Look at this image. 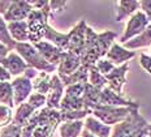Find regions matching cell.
Returning <instances> with one entry per match:
<instances>
[{"mask_svg": "<svg viewBox=\"0 0 151 137\" xmlns=\"http://www.w3.org/2000/svg\"><path fill=\"white\" fill-rule=\"evenodd\" d=\"M149 137H151V133H150V135H149Z\"/></svg>", "mask_w": 151, "mask_h": 137, "instance_id": "cell-44", "label": "cell"}, {"mask_svg": "<svg viewBox=\"0 0 151 137\" xmlns=\"http://www.w3.org/2000/svg\"><path fill=\"white\" fill-rule=\"evenodd\" d=\"M100 93L102 90L96 89L95 86H93L91 84L87 82L85 85V93H83V102H85V107L87 110H91L93 111L94 108L99 104V98H100Z\"/></svg>", "mask_w": 151, "mask_h": 137, "instance_id": "cell-23", "label": "cell"}, {"mask_svg": "<svg viewBox=\"0 0 151 137\" xmlns=\"http://www.w3.org/2000/svg\"><path fill=\"white\" fill-rule=\"evenodd\" d=\"M0 130H1V129H0Z\"/></svg>", "mask_w": 151, "mask_h": 137, "instance_id": "cell-45", "label": "cell"}, {"mask_svg": "<svg viewBox=\"0 0 151 137\" xmlns=\"http://www.w3.org/2000/svg\"><path fill=\"white\" fill-rule=\"evenodd\" d=\"M0 42L3 44H5V46L11 50H14L16 44H17L12 39L11 34H9V31H8V24L4 21L3 16H0Z\"/></svg>", "mask_w": 151, "mask_h": 137, "instance_id": "cell-29", "label": "cell"}, {"mask_svg": "<svg viewBox=\"0 0 151 137\" xmlns=\"http://www.w3.org/2000/svg\"><path fill=\"white\" fill-rule=\"evenodd\" d=\"M85 85L86 84H76L65 88V95L74 98H82L85 93Z\"/></svg>", "mask_w": 151, "mask_h": 137, "instance_id": "cell-33", "label": "cell"}, {"mask_svg": "<svg viewBox=\"0 0 151 137\" xmlns=\"http://www.w3.org/2000/svg\"><path fill=\"white\" fill-rule=\"evenodd\" d=\"M14 50L17 51V54L25 60V63H26L30 68H34V69H37V71L46 72V73H53L55 71H58V67L47 63L46 60L42 58V55L38 52V50L34 47V44H31L29 42L17 43Z\"/></svg>", "mask_w": 151, "mask_h": 137, "instance_id": "cell-3", "label": "cell"}, {"mask_svg": "<svg viewBox=\"0 0 151 137\" xmlns=\"http://www.w3.org/2000/svg\"><path fill=\"white\" fill-rule=\"evenodd\" d=\"M150 44H151V24L146 28V30L142 34H139L134 39L124 43V47L127 50H136V49H142V47H149Z\"/></svg>", "mask_w": 151, "mask_h": 137, "instance_id": "cell-25", "label": "cell"}, {"mask_svg": "<svg viewBox=\"0 0 151 137\" xmlns=\"http://www.w3.org/2000/svg\"><path fill=\"white\" fill-rule=\"evenodd\" d=\"M133 108L139 107H113V106H96L93 110V116L104 123L106 125H116L124 122L130 115Z\"/></svg>", "mask_w": 151, "mask_h": 137, "instance_id": "cell-4", "label": "cell"}, {"mask_svg": "<svg viewBox=\"0 0 151 137\" xmlns=\"http://www.w3.org/2000/svg\"><path fill=\"white\" fill-rule=\"evenodd\" d=\"M134 56H136L134 51L127 50L124 46H121L119 43H113L109 51L107 52L106 59L109 60L115 67H120L122 64H125V63H128Z\"/></svg>", "mask_w": 151, "mask_h": 137, "instance_id": "cell-13", "label": "cell"}, {"mask_svg": "<svg viewBox=\"0 0 151 137\" xmlns=\"http://www.w3.org/2000/svg\"><path fill=\"white\" fill-rule=\"evenodd\" d=\"M0 104H4L11 108L14 106L13 88L11 82H0Z\"/></svg>", "mask_w": 151, "mask_h": 137, "instance_id": "cell-27", "label": "cell"}, {"mask_svg": "<svg viewBox=\"0 0 151 137\" xmlns=\"http://www.w3.org/2000/svg\"><path fill=\"white\" fill-rule=\"evenodd\" d=\"M117 13H116V21H122L125 18H130L136 12L139 11L141 1L136 0H129V1H117Z\"/></svg>", "mask_w": 151, "mask_h": 137, "instance_id": "cell-18", "label": "cell"}, {"mask_svg": "<svg viewBox=\"0 0 151 137\" xmlns=\"http://www.w3.org/2000/svg\"><path fill=\"white\" fill-rule=\"evenodd\" d=\"M150 56H151V55H150Z\"/></svg>", "mask_w": 151, "mask_h": 137, "instance_id": "cell-46", "label": "cell"}, {"mask_svg": "<svg viewBox=\"0 0 151 137\" xmlns=\"http://www.w3.org/2000/svg\"><path fill=\"white\" fill-rule=\"evenodd\" d=\"M85 129H87L90 133H93L96 137H111L112 127L106 125L94 116H87L85 120Z\"/></svg>", "mask_w": 151, "mask_h": 137, "instance_id": "cell-16", "label": "cell"}, {"mask_svg": "<svg viewBox=\"0 0 151 137\" xmlns=\"http://www.w3.org/2000/svg\"><path fill=\"white\" fill-rule=\"evenodd\" d=\"M37 111L38 110H35L30 103L25 102V103H22L21 106L17 107V111H16V114L13 116V122L12 123H14L16 125H20L24 128V127L29 123V120L34 116V114H35Z\"/></svg>", "mask_w": 151, "mask_h": 137, "instance_id": "cell-19", "label": "cell"}, {"mask_svg": "<svg viewBox=\"0 0 151 137\" xmlns=\"http://www.w3.org/2000/svg\"><path fill=\"white\" fill-rule=\"evenodd\" d=\"M99 104L100 106H113V107H139V103L125 99L124 97L117 95L115 91H112L108 86H106L100 93Z\"/></svg>", "mask_w": 151, "mask_h": 137, "instance_id": "cell-9", "label": "cell"}, {"mask_svg": "<svg viewBox=\"0 0 151 137\" xmlns=\"http://www.w3.org/2000/svg\"><path fill=\"white\" fill-rule=\"evenodd\" d=\"M12 122H13L12 108L8 106H4V104H0V129L9 125Z\"/></svg>", "mask_w": 151, "mask_h": 137, "instance_id": "cell-31", "label": "cell"}, {"mask_svg": "<svg viewBox=\"0 0 151 137\" xmlns=\"http://www.w3.org/2000/svg\"><path fill=\"white\" fill-rule=\"evenodd\" d=\"M86 29H87L86 21L81 20L68 33V38H69L68 52L74 54V55L80 56V58L82 56L85 51V44H86Z\"/></svg>", "mask_w": 151, "mask_h": 137, "instance_id": "cell-6", "label": "cell"}, {"mask_svg": "<svg viewBox=\"0 0 151 137\" xmlns=\"http://www.w3.org/2000/svg\"><path fill=\"white\" fill-rule=\"evenodd\" d=\"M85 102L83 98H74V97H68L64 94L60 103V111H80L85 110Z\"/></svg>", "mask_w": 151, "mask_h": 137, "instance_id": "cell-26", "label": "cell"}, {"mask_svg": "<svg viewBox=\"0 0 151 137\" xmlns=\"http://www.w3.org/2000/svg\"><path fill=\"white\" fill-rule=\"evenodd\" d=\"M1 65L4 67L12 76H18L24 75L25 71L29 68V65L25 63V60L18 55L17 52H11L9 55L1 62Z\"/></svg>", "mask_w": 151, "mask_h": 137, "instance_id": "cell-15", "label": "cell"}, {"mask_svg": "<svg viewBox=\"0 0 151 137\" xmlns=\"http://www.w3.org/2000/svg\"><path fill=\"white\" fill-rule=\"evenodd\" d=\"M27 103H30L35 110H40L45 104H47V97L39 93H33L27 99Z\"/></svg>", "mask_w": 151, "mask_h": 137, "instance_id": "cell-32", "label": "cell"}, {"mask_svg": "<svg viewBox=\"0 0 151 137\" xmlns=\"http://www.w3.org/2000/svg\"><path fill=\"white\" fill-rule=\"evenodd\" d=\"M22 136V127L16 125L14 123H11L9 125L4 127L0 130V137H21Z\"/></svg>", "mask_w": 151, "mask_h": 137, "instance_id": "cell-30", "label": "cell"}, {"mask_svg": "<svg viewBox=\"0 0 151 137\" xmlns=\"http://www.w3.org/2000/svg\"><path fill=\"white\" fill-rule=\"evenodd\" d=\"M117 37L116 33L107 30L104 33H95L91 28L87 26L86 29V44H85V51L81 56V63L82 65L90 67L95 65L100 59H103L107 55V52L115 43V38Z\"/></svg>", "mask_w": 151, "mask_h": 137, "instance_id": "cell-1", "label": "cell"}, {"mask_svg": "<svg viewBox=\"0 0 151 137\" xmlns=\"http://www.w3.org/2000/svg\"><path fill=\"white\" fill-rule=\"evenodd\" d=\"M89 84H91L93 86H95L96 89H99V90H103L106 86H108L106 77L98 71V69H96L95 65L90 67V71H89Z\"/></svg>", "mask_w": 151, "mask_h": 137, "instance_id": "cell-28", "label": "cell"}, {"mask_svg": "<svg viewBox=\"0 0 151 137\" xmlns=\"http://www.w3.org/2000/svg\"><path fill=\"white\" fill-rule=\"evenodd\" d=\"M51 80L52 76H50V73L46 72H39V75L33 80V89L35 93L48 95L50 90H51Z\"/></svg>", "mask_w": 151, "mask_h": 137, "instance_id": "cell-24", "label": "cell"}, {"mask_svg": "<svg viewBox=\"0 0 151 137\" xmlns=\"http://www.w3.org/2000/svg\"><path fill=\"white\" fill-rule=\"evenodd\" d=\"M11 4H12V0H1L0 1V16H4L7 13Z\"/></svg>", "mask_w": 151, "mask_h": 137, "instance_id": "cell-40", "label": "cell"}, {"mask_svg": "<svg viewBox=\"0 0 151 137\" xmlns=\"http://www.w3.org/2000/svg\"><path fill=\"white\" fill-rule=\"evenodd\" d=\"M81 137H96V136H94L93 133H90L87 129H85V128H83L82 133H81Z\"/></svg>", "mask_w": 151, "mask_h": 137, "instance_id": "cell-42", "label": "cell"}, {"mask_svg": "<svg viewBox=\"0 0 151 137\" xmlns=\"http://www.w3.org/2000/svg\"><path fill=\"white\" fill-rule=\"evenodd\" d=\"M8 31L16 43H26L29 41V28L26 21L8 24Z\"/></svg>", "mask_w": 151, "mask_h": 137, "instance_id": "cell-17", "label": "cell"}, {"mask_svg": "<svg viewBox=\"0 0 151 137\" xmlns=\"http://www.w3.org/2000/svg\"><path fill=\"white\" fill-rule=\"evenodd\" d=\"M128 69H129V64L125 63V64H122L120 67H116L109 75L106 76L108 88L111 89L112 91H115L117 95H121V97H122V86H124L125 82H127L125 75H127Z\"/></svg>", "mask_w": 151, "mask_h": 137, "instance_id": "cell-11", "label": "cell"}, {"mask_svg": "<svg viewBox=\"0 0 151 137\" xmlns=\"http://www.w3.org/2000/svg\"><path fill=\"white\" fill-rule=\"evenodd\" d=\"M81 67H82V63H81L80 56L70 54V52H64L61 63L58 67V75L59 76H72Z\"/></svg>", "mask_w": 151, "mask_h": 137, "instance_id": "cell-14", "label": "cell"}, {"mask_svg": "<svg viewBox=\"0 0 151 137\" xmlns=\"http://www.w3.org/2000/svg\"><path fill=\"white\" fill-rule=\"evenodd\" d=\"M141 11L147 16V18H149V21L151 24V1L150 0H143V1H141Z\"/></svg>", "mask_w": 151, "mask_h": 137, "instance_id": "cell-37", "label": "cell"}, {"mask_svg": "<svg viewBox=\"0 0 151 137\" xmlns=\"http://www.w3.org/2000/svg\"><path fill=\"white\" fill-rule=\"evenodd\" d=\"M64 84L60 80V77L56 75H52L51 80V90H50L48 95H47V104L46 107L53 108V110H59L60 111V103L61 99L64 97Z\"/></svg>", "mask_w": 151, "mask_h": 137, "instance_id": "cell-12", "label": "cell"}, {"mask_svg": "<svg viewBox=\"0 0 151 137\" xmlns=\"http://www.w3.org/2000/svg\"><path fill=\"white\" fill-rule=\"evenodd\" d=\"M67 5V1H60V0H53L50 1V8H51V13H56V12H61Z\"/></svg>", "mask_w": 151, "mask_h": 137, "instance_id": "cell-36", "label": "cell"}, {"mask_svg": "<svg viewBox=\"0 0 151 137\" xmlns=\"http://www.w3.org/2000/svg\"><path fill=\"white\" fill-rule=\"evenodd\" d=\"M33 11L34 8L30 4V1H12L11 7L7 11V13L3 16V18L8 24L18 21H26Z\"/></svg>", "mask_w": 151, "mask_h": 137, "instance_id": "cell-7", "label": "cell"}, {"mask_svg": "<svg viewBox=\"0 0 151 137\" xmlns=\"http://www.w3.org/2000/svg\"><path fill=\"white\" fill-rule=\"evenodd\" d=\"M89 71H90V68L82 65L72 76H59V75L58 76L63 81L64 86L68 88V86H70V85H76V84H87V82H89Z\"/></svg>", "mask_w": 151, "mask_h": 137, "instance_id": "cell-21", "label": "cell"}, {"mask_svg": "<svg viewBox=\"0 0 151 137\" xmlns=\"http://www.w3.org/2000/svg\"><path fill=\"white\" fill-rule=\"evenodd\" d=\"M147 129H149V132L151 133V124H149V127H147Z\"/></svg>", "mask_w": 151, "mask_h": 137, "instance_id": "cell-43", "label": "cell"}, {"mask_svg": "<svg viewBox=\"0 0 151 137\" xmlns=\"http://www.w3.org/2000/svg\"><path fill=\"white\" fill-rule=\"evenodd\" d=\"M34 47L38 50V52L42 55V58L47 63H50V64H52L55 67H59V64L61 63V59L64 56V51L60 50L59 47L53 46L52 43L42 41V42L34 44Z\"/></svg>", "mask_w": 151, "mask_h": 137, "instance_id": "cell-10", "label": "cell"}, {"mask_svg": "<svg viewBox=\"0 0 151 137\" xmlns=\"http://www.w3.org/2000/svg\"><path fill=\"white\" fill-rule=\"evenodd\" d=\"M11 84H12V88H13L14 106H21L33 94L31 93L34 90L33 82H31V80L25 77V76H20V77H16Z\"/></svg>", "mask_w": 151, "mask_h": 137, "instance_id": "cell-8", "label": "cell"}, {"mask_svg": "<svg viewBox=\"0 0 151 137\" xmlns=\"http://www.w3.org/2000/svg\"><path fill=\"white\" fill-rule=\"evenodd\" d=\"M83 128H85V122H82V120L61 123L60 127H59L60 137H78L81 136Z\"/></svg>", "mask_w": 151, "mask_h": 137, "instance_id": "cell-22", "label": "cell"}, {"mask_svg": "<svg viewBox=\"0 0 151 137\" xmlns=\"http://www.w3.org/2000/svg\"><path fill=\"white\" fill-rule=\"evenodd\" d=\"M38 75H39V72H38L37 69L30 68V67H29V68H27L26 71H25V73H24L22 76H25V77H26V78H29V80H34V78H35Z\"/></svg>", "mask_w": 151, "mask_h": 137, "instance_id": "cell-41", "label": "cell"}, {"mask_svg": "<svg viewBox=\"0 0 151 137\" xmlns=\"http://www.w3.org/2000/svg\"><path fill=\"white\" fill-rule=\"evenodd\" d=\"M95 67H96V69H98V71L102 73L103 76H104V77L107 75H109V73H111L113 69L116 68V67L113 65L109 60H107V59H100L99 62L95 64Z\"/></svg>", "mask_w": 151, "mask_h": 137, "instance_id": "cell-34", "label": "cell"}, {"mask_svg": "<svg viewBox=\"0 0 151 137\" xmlns=\"http://www.w3.org/2000/svg\"><path fill=\"white\" fill-rule=\"evenodd\" d=\"M11 51H12L11 49H8L5 44H3L1 42H0V64H1L3 60L7 58L9 54H11Z\"/></svg>", "mask_w": 151, "mask_h": 137, "instance_id": "cell-39", "label": "cell"}, {"mask_svg": "<svg viewBox=\"0 0 151 137\" xmlns=\"http://www.w3.org/2000/svg\"><path fill=\"white\" fill-rule=\"evenodd\" d=\"M139 64H141V67H142L145 71L151 75V56L150 55L141 54L139 55Z\"/></svg>", "mask_w": 151, "mask_h": 137, "instance_id": "cell-35", "label": "cell"}, {"mask_svg": "<svg viewBox=\"0 0 151 137\" xmlns=\"http://www.w3.org/2000/svg\"><path fill=\"white\" fill-rule=\"evenodd\" d=\"M12 80V75L3 65H0V82H9Z\"/></svg>", "mask_w": 151, "mask_h": 137, "instance_id": "cell-38", "label": "cell"}, {"mask_svg": "<svg viewBox=\"0 0 151 137\" xmlns=\"http://www.w3.org/2000/svg\"><path fill=\"white\" fill-rule=\"evenodd\" d=\"M45 39L50 41V43H52L53 46L59 47V49L63 50L64 52H68V47H69L68 34L59 33L58 30H55L53 28H51L48 25V28H47V31H46V36H45Z\"/></svg>", "mask_w": 151, "mask_h": 137, "instance_id": "cell-20", "label": "cell"}, {"mask_svg": "<svg viewBox=\"0 0 151 137\" xmlns=\"http://www.w3.org/2000/svg\"><path fill=\"white\" fill-rule=\"evenodd\" d=\"M149 123L138 112V108H133L127 119L112 128L111 137H147L150 135Z\"/></svg>", "mask_w": 151, "mask_h": 137, "instance_id": "cell-2", "label": "cell"}, {"mask_svg": "<svg viewBox=\"0 0 151 137\" xmlns=\"http://www.w3.org/2000/svg\"><path fill=\"white\" fill-rule=\"evenodd\" d=\"M149 25H150V21H149V18H147V16L142 11L136 12V13L129 18L124 34H122V37L120 38V42L124 44V43L129 42V41L134 39V38L138 37L139 34H142Z\"/></svg>", "mask_w": 151, "mask_h": 137, "instance_id": "cell-5", "label": "cell"}]
</instances>
